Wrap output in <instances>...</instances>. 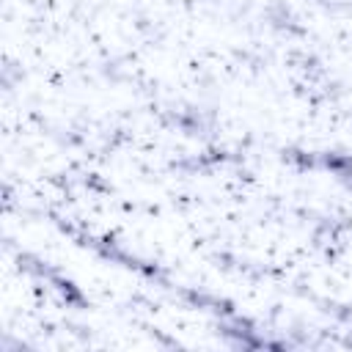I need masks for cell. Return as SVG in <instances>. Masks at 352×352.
<instances>
[{
	"mask_svg": "<svg viewBox=\"0 0 352 352\" xmlns=\"http://www.w3.org/2000/svg\"><path fill=\"white\" fill-rule=\"evenodd\" d=\"M47 283L58 292V297L66 302V305H74V308H88V300H85V294H82V289L72 280V278H66V275H60V272H50L47 275Z\"/></svg>",
	"mask_w": 352,
	"mask_h": 352,
	"instance_id": "cell-1",
	"label": "cell"
}]
</instances>
